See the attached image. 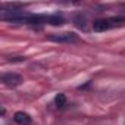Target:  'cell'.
<instances>
[{
    "label": "cell",
    "instance_id": "obj_1",
    "mask_svg": "<svg viewBox=\"0 0 125 125\" xmlns=\"http://www.w3.org/2000/svg\"><path fill=\"white\" fill-rule=\"evenodd\" d=\"M124 22H125V18H124V16L103 18V19H97V21H94V24H93V30L97 31V32H102V31H107V30L116 28V27L122 25Z\"/></svg>",
    "mask_w": 125,
    "mask_h": 125
},
{
    "label": "cell",
    "instance_id": "obj_2",
    "mask_svg": "<svg viewBox=\"0 0 125 125\" xmlns=\"http://www.w3.org/2000/svg\"><path fill=\"white\" fill-rule=\"evenodd\" d=\"M49 40L54 41V43H72L77 40V34L75 32H60V34H52L49 35Z\"/></svg>",
    "mask_w": 125,
    "mask_h": 125
},
{
    "label": "cell",
    "instance_id": "obj_3",
    "mask_svg": "<svg viewBox=\"0 0 125 125\" xmlns=\"http://www.w3.org/2000/svg\"><path fill=\"white\" fill-rule=\"evenodd\" d=\"M2 83L8 87H15V85H19L22 83V77L16 72H8L2 77Z\"/></svg>",
    "mask_w": 125,
    "mask_h": 125
},
{
    "label": "cell",
    "instance_id": "obj_4",
    "mask_svg": "<svg viewBox=\"0 0 125 125\" xmlns=\"http://www.w3.org/2000/svg\"><path fill=\"white\" fill-rule=\"evenodd\" d=\"M13 119L19 125H28V124H31V116L28 113H25V112H16L13 115Z\"/></svg>",
    "mask_w": 125,
    "mask_h": 125
},
{
    "label": "cell",
    "instance_id": "obj_5",
    "mask_svg": "<svg viewBox=\"0 0 125 125\" xmlns=\"http://www.w3.org/2000/svg\"><path fill=\"white\" fill-rule=\"evenodd\" d=\"M47 22L52 25H62L63 24V18L59 15H52V16H47Z\"/></svg>",
    "mask_w": 125,
    "mask_h": 125
},
{
    "label": "cell",
    "instance_id": "obj_6",
    "mask_svg": "<svg viewBox=\"0 0 125 125\" xmlns=\"http://www.w3.org/2000/svg\"><path fill=\"white\" fill-rule=\"evenodd\" d=\"M54 102H56V104H57L59 107H63L65 103H66V96H65V94H57L56 99H54Z\"/></svg>",
    "mask_w": 125,
    "mask_h": 125
}]
</instances>
